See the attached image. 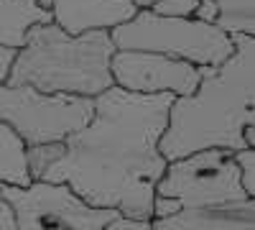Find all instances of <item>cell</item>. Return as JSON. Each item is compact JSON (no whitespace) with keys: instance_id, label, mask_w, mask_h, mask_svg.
<instances>
[{"instance_id":"4fadbf2b","label":"cell","mask_w":255,"mask_h":230,"mask_svg":"<svg viewBox=\"0 0 255 230\" xmlns=\"http://www.w3.org/2000/svg\"><path fill=\"white\" fill-rule=\"evenodd\" d=\"M220 8L217 26L230 36H255V0H215Z\"/></svg>"},{"instance_id":"8992f818","label":"cell","mask_w":255,"mask_h":230,"mask_svg":"<svg viewBox=\"0 0 255 230\" xmlns=\"http://www.w3.org/2000/svg\"><path fill=\"white\" fill-rule=\"evenodd\" d=\"M156 195L179 200L181 210L225 207L253 200L240 184V172L232 151L225 149H207L168 161L163 177L156 184Z\"/></svg>"},{"instance_id":"9c48e42d","label":"cell","mask_w":255,"mask_h":230,"mask_svg":"<svg viewBox=\"0 0 255 230\" xmlns=\"http://www.w3.org/2000/svg\"><path fill=\"white\" fill-rule=\"evenodd\" d=\"M49 10L54 23L72 36L95 28L110 31L138 13L133 0H49Z\"/></svg>"},{"instance_id":"e0dca14e","label":"cell","mask_w":255,"mask_h":230,"mask_svg":"<svg viewBox=\"0 0 255 230\" xmlns=\"http://www.w3.org/2000/svg\"><path fill=\"white\" fill-rule=\"evenodd\" d=\"M179 210H181L179 200H174V197H161V195H156V197H153V218H151V220L171 218V215H176Z\"/></svg>"},{"instance_id":"ac0fdd59","label":"cell","mask_w":255,"mask_h":230,"mask_svg":"<svg viewBox=\"0 0 255 230\" xmlns=\"http://www.w3.org/2000/svg\"><path fill=\"white\" fill-rule=\"evenodd\" d=\"M102 230H153V223L151 220H133V218L118 215L115 220H110Z\"/></svg>"},{"instance_id":"5bb4252c","label":"cell","mask_w":255,"mask_h":230,"mask_svg":"<svg viewBox=\"0 0 255 230\" xmlns=\"http://www.w3.org/2000/svg\"><path fill=\"white\" fill-rule=\"evenodd\" d=\"M64 154V141L61 143H36L26 146V172L31 182H41L49 166L56 164Z\"/></svg>"},{"instance_id":"ffe728a7","label":"cell","mask_w":255,"mask_h":230,"mask_svg":"<svg viewBox=\"0 0 255 230\" xmlns=\"http://www.w3.org/2000/svg\"><path fill=\"white\" fill-rule=\"evenodd\" d=\"M13 59H15V49H10V46H3V44H0V85H5L8 72H10V64H13Z\"/></svg>"},{"instance_id":"5b68a950","label":"cell","mask_w":255,"mask_h":230,"mask_svg":"<svg viewBox=\"0 0 255 230\" xmlns=\"http://www.w3.org/2000/svg\"><path fill=\"white\" fill-rule=\"evenodd\" d=\"M92 113L95 100L90 97L46 95L28 85H0V125H8L23 146L67 141L92 120Z\"/></svg>"},{"instance_id":"3957f363","label":"cell","mask_w":255,"mask_h":230,"mask_svg":"<svg viewBox=\"0 0 255 230\" xmlns=\"http://www.w3.org/2000/svg\"><path fill=\"white\" fill-rule=\"evenodd\" d=\"M113 38L105 28L72 36L54 20L38 23L26 31L23 44L15 49L5 85H28L46 95L95 100L113 87Z\"/></svg>"},{"instance_id":"44dd1931","label":"cell","mask_w":255,"mask_h":230,"mask_svg":"<svg viewBox=\"0 0 255 230\" xmlns=\"http://www.w3.org/2000/svg\"><path fill=\"white\" fill-rule=\"evenodd\" d=\"M0 230H15V215L10 210V205L0 200Z\"/></svg>"},{"instance_id":"6da1fadb","label":"cell","mask_w":255,"mask_h":230,"mask_svg":"<svg viewBox=\"0 0 255 230\" xmlns=\"http://www.w3.org/2000/svg\"><path fill=\"white\" fill-rule=\"evenodd\" d=\"M174 95L110 87L95 97L92 120L64 141V154L41 182L67 184L92 207L151 220L156 184L166 172L158 138Z\"/></svg>"},{"instance_id":"2e32d148","label":"cell","mask_w":255,"mask_h":230,"mask_svg":"<svg viewBox=\"0 0 255 230\" xmlns=\"http://www.w3.org/2000/svg\"><path fill=\"white\" fill-rule=\"evenodd\" d=\"M197 3L199 0H158L148 10H153L156 15L163 18H191L197 10Z\"/></svg>"},{"instance_id":"8fae6325","label":"cell","mask_w":255,"mask_h":230,"mask_svg":"<svg viewBox=\"0 0 255 230\" xmlns=\"http://www.w3.org/2000/svg\"><path fill=\"white\" fill-rule=\"evenodd\" d=\"M49 20V0H0V44L18 49L31 26Z\"/></svg>"},{"instance_id":"7c38bea8","label":"cell","mask_w":255,"mask_h":230,"mask_svg":"<svg viewBox=\"0 0 255 230\" xmlns=\"http://www.w3.org/2000/svg\"><path fill=\"white\" fill-rule=\"evenodd\" d=\"M0 184H31L26 172V146L8 125H0Z\"/></svg>"},{"instance_id":"ba28073f","label":"cell","mask_w":255,"mask_h":230,"mask_svg":"<svg viewBox=\"0 0 255 230\" xmlns=\"http://www.w3.org/2000/svg\"><path fill=\"white\" fill-rule=\"evenodd\" d=\"M110 74L115 87L135 95L186 97L199 85V67L153 51H115Z\"/></svg>"},{"instance_id":"9a60e30c","label":"cell","mask_w":255,"mask_h":230,"mask_svg":"<svg viewBox=\"0 0 255 230\" xmlns=\"http://www.w3.org/2000/svg\"><path fill=\"white\" fill-rule=\"evenodd\" d=\"M240 172V184L248 197H255V149H240L232 154Z\"/></svg>"},{"instance_id":"7a4b0ae2","label":"cell","mask_w":255,"mask_h":230,"mask_svg":"<svg viewBox=\"0 0 255 230\" xmlns=\"http://www.w3.org/2000/svg\"><path fill=\"white\" fill-rule=\"evenodd\" d=\"M235 51L220 67H199V85L168 105L158 154L176 161L207 149H248L243 128L255 123V36H232Z\"/></svg>"},{"instance_id":"7402d4cb","label":"cell","mask_w":255,"mask_h":230,"mask_svg":"<svg viewBox=\"0 0 255 230\" xmlns=\"http://www.w3.org/2000/svg\"><path fill=\"white\" fill-rule=\"evenodd\" d=\"M153 3H158V0H133V5H135L138 10H148Z\"/></svg>"},{"instance_id":"52a82bcc","label":"cell","mask_w":255,"mask_h":230,"mask_svg":"<svg viewBox=\"0 0 255 230\" xmlns=\"http://www.w3.org/2000/svg\"><path fill=\"white\" fill-rule=\"evenodd\" d=\"M0 200L10 205L15 230H102L120 215L87 205L67 184L54 182L0 184Z\"/></svg>"},{"instance_id":"277c9868","label":"cell","mask_w":255,"mask_h":230,"mask_svg":"<svg viewBox=\"0 0 255 230\" xmlns=\"http://www.w3.org/2000/svg\"><path fill=\"white\" fill-rule=\"evenodd\" d=\"M115 51H153L194 67H220L235 51L232 36L217 23L197 18H163L138 10L130 20L110 28Z\"/></svg>"},{"instance_id":"d6986e66","label":"cell","mask_w":255,"mask_h":230,"mask_svg":"<svg viewBox=\"0 0 255 230\" xmlns=\"http://www.w3.org/2000/svg\"><path fill=\"white\" fill-rule=\"evenodd\" d=\"M191 18H197V20H204V23H217V18H220V8L215 0H199L197 3V10Z\"/></svg>"},{"instance_id":"30bf717a","label":"cell","mask_w":255,"mask_h":230,"mask_svg":"<svg viewBox=\"0 0 255 230\" xmlns=\"http://www.w3.org/2000/svg\"><path fill=\"white\" fill-rule=\"evenodd\" d=\"M153 230H255V200L225 207L179 210L171 218L151 220Z\"/></svg>"}]
</instances>
